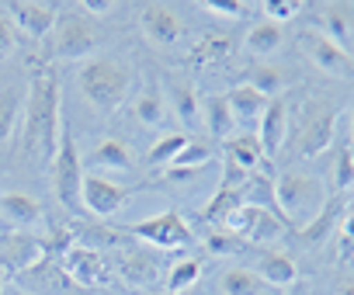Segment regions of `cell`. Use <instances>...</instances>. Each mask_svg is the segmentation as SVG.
Here are the masks:
<instances>
[{
    "instance_id": "1",
    "label": "cell",
    "mask_w": 354,
    "mask_h": 295,
    "mask_svg": "<svg viewBox=\"0 0 354 295\" xmlns=\"http://www.w3.org/2000/svg\"><path fill=\"white\" fill-rule=\"evenodd\" d=\"M59 132H63L59 77H56V70H42L32 80L28 108H25V146H28V153H35L42 164H53V157L59 150Z\"/></svg>"
},
{
    "instance_id": "2",
    "label": "cell",
    "mask_w": 354,
    "mask_h": 295,
    "mask_svg": "<svg viewBox=\"0 0 354 295\" xmlns=\"http://www.w3.org/2000/svg\"><path fill=\"white\" fill-rule=\"evenodd\" d=\"M274 202H278V216L281 222L295 226V229H309L323 209H326V195H323V181L313 174H295L285 171L274 181Z\"/></svg>"
},
{
    "instance_id": "3",
    "label": "cell",
    "mask_w": 354,
    "mask_h": 295,
    "mask_svg": "<svg viewBox=\"0 0 354 295\" xmlns=\"http://www.w3.org/2000/svg\"><path fill=\"white\" fill-rule=\"evenodd\" d=\"M129 84H132L129 70H125L118 59H108V56L84 63L80 73H77V87H80V94H84L97 111H115V108L125 101Z\"/></svg>"
},
{
    "instance_id": "4",
    "label": "cell",
    "mask_w": 354,
    "mask_h": 295,
    "mask_svg": "<svg viewBox=\"0 0 354 295\" xmlns=\"http://www.w3.org/2000/svg\"><path fill=\"white\" fill-rule=\"evenodd\" d=\"M223 226H226L233 236L247 240V243H278V240L285 236V222H281L274 212L257 209V205H243V202L226 212Z\"/></svg>"
},
{
    "instance_id": "5",
    "label": "cell",
    "mask_w": 354,
    "mask_h": 295,
    "mask_svg": "<svg viewBox=\"0 0 354 295\" xmlns=\"http://www.w3.org/2000/svg\"><path fill=\"white\" fill-rule=\"evenodd\" d=\"M53 184H56V198L73 209L80 202V184H84V160H80V150L73 135L63 129L59 132V150L53 157Z\"/></svg>"
},
{
    "instance_id": "6",
    "label": "cell",
    "mask_w": 354,
    "mask_h": 295,
    "mask_svg": "<svg viewBox=\"0 0 354 295\" xmlns=\"http://www.w3.org/2000/svg\"><path fill=\"white\" fill-rule=\"evenodd\" d=\"M132 236L146 240L156 250H177V247H188L192 243V226L177 216V212H163L153 219H142L132 226Z\"/></svg>"
},
{
    "instance_id": "7",
    "label": "cell",
    "mask_w": 354,
    "mask_h": 295,
    "mask_svg": "<svg viewBox=\"0 0 354 295\" xmlns=\"http://www.w3.org/2000/svg\"><path fill=\"white\" fill-rule=\"evenodd\" d=\"M299 46H302V53L309 56V63L319 66L323 73H330V77H351V73H354L351 53H344V49H340L337 42H330L323 32L306 28V32L299 35Z\"/></svg>"
},
{
    "instance_id": "8",
    "label": "cell",
    "mask_w": 354,
    "mask_h": 295,
    "mask_svg": "<svg viewBox=\"0 0 354 295\" xmlns=\"http://www.w3.org/2000/svg\"><path fill=\"white\" fill-rule=\"evenodd\" d=\"M139 28H142V35L153 46H174V42H181V35L188 32L181 15H177L174 8H167V4H146L139 11Z\"/></svg>"
},
{
    "instance_id": "9",
    "label": "cell",
    "mask_w": 354,
    "mask_h": 295,
    "mask_svg": "<svg viewBox=\"0 0 354 295\" xmlns=\"http://www.w3.org/2000/svg\"><path fill=\"white\" fill-rule=\"evenodd\" d=\"M125 198H129V191L122 188V184H115V181H108V178H101V174H84V184H80V202L87 205V212H94V216H115L122 205H125Z\"/></svg>"
},
{
    "instance_id": "10",
    "label": "cell",
    "mask_w": 354,
    "mask_h": 295,
    "mask_svg": "<svg viewBox=\"0 0 354 295\" xmlns=\"http://www.w3.org/2000/svg\"><path fill=\"white\" fill-rule=\"evenodd\" d=\"M8 18L18 32L32 35V39H42L56 28L59 15L53 4H42V0H18V4H8Z\"/></svg>"
},
{
    "instance_id": "11",
    "label": "cell",
    "mask_w": 354,
    "mask_h": 295,
    "mask_svg": "<svg viewBox=\"0 0 354 295\" xmlns=\"http://www.w3.org/2000/svg\"><path fill=\"white\" fill-rule=\"evenodd\" d=\"M42 257H46V243L32 233H11V236L0 240V267H4L8 274L11 271H28Z\"/></svg>"
},
{
    "instance_id": "12",
    "label": "cell",
    "mask_w": 354,
    "mask_h": 295,
    "mask_svg": "<svg viewBox=\"0 0 354 295\" xmlns=\"http://www.w3.org/2000/svg\"><path fill=\"white\" fill-rule=\"evenodd\" d=\"M288 135V101L285 97H271L261 125H257V142H261V153L271 160L278 150H281V142Z\"/></svg>"
},
{
    "instance_id": "13",
    "label": "cell",
    "mask_w": 354,
    "mask_h": 295,
    "mask_svg": "<svg viewBox=\"0 0 354 295\" xmlns=\"http://www.w3.org/2000/svg\"><path fill=\"white\" fill-rule=\"evenodd\" d=\"M56 25H59V28H56V53H59V56L80 59V56H87V53L94 49L97 35H94V28H91L84 18H63V21H56Z\"/></svg>"
},
{
    "instance_id": "14",
    "label": "cell",
    "mask_w": 354,
    "mask_h": 295,
    "mask_svg": "<svg viewBox=\"0 0 354 295\" xmlns=\"http://www.w3.org/2000/svg\"><path fill=\"white\" fill-rule=\"evenodd\" d=\"M0 219L18 229H28V226H42L46 212H42L39 198H32L25 191H4L0 195Z\"/></svg>"
},
{
    "instance_id": "15",
    "label": "cell",
    "mask_w": 354,
    "mask_h": 295,
    "mask_svg": "<svg viewBox=\"0 0 354 295\" xmlns=\"http://www.w3.org/2000/svg\"><path fill=\"white\" fill-rule=\"evenodd\" d=\"M333 129H337V111H330V108H326V111H316V115L306 122L302 139H299L306 160H313V157H319V153L330 150V146H333Z\"/></svg>"
},
{
    "instance_id": "16",
    "label": "cell",
    "mask_w": 354,
    "mask_h": 295,
    "mask_svg": "<svg viewBox=\"0 0 354 295\" xmlns=\"http://www.w3.org/2000/svg\"><path fill=\"white\" fill-rule=\"evenodd\" d=\"M226 101H230V111H233V118H236V125H261V118H264V111H268V97L261 94V91H254L250 84H236L230 94H226Z\"/></svg>"
},
{
    "instance_id": "17",
    "label": "cell",
    "mask_w": 354,
    "mask_h": 295,
    "mask_svg": "<svg viewBox=\"0 0 354 295\" xmlns=\"http://www.w3.org/2000/svg\"><path fill=\"white\" fill-rule=\"evenodd\" d=\"M63 264H66V271H70V278H73L77 285H101V281L108 278L104 260H101L94 250H80V247H73V250H66Z\"/></svg>"
},
{
    "instance_id": "18",
    "label": "cell",
    "mask_w": 354,
    "mask_h": 295,
    "mask_svg": "<svg viewBox=\"0 0 354 295\" xmlns=\"http://www.w3.org/2000/svg\"><path fill=\"white\" fill-rule=\"evenodd\" d=\"M170 101H174V115L181 118L188 129H202V125H205L198 91H195L188 80H174V84H170Z\"/></svg>"
},
{
    "instance_id": "19",
    "label": "cell",
    "mask_w": 354,
    "mask_h": 295,
    "mask_svg": "<svg viewBox=\"0 0 354 295\" xmlns=\"http://www.w3.org/2000/svg\"><path fill=\"white\" fill-rule=\"evenodd\" d=\"M261 281L274 285V288H288L295 278H299V267L288 254H261L257 257V271H254Z\"/></svg>"
},
{
    "instance_id": "20",
    "label": "cell",
    "mask_w": 354,
    "mask_h": 295,
    "mask_svg": "<svg viewBox=\"0 0 354 295\" xmlns=\"http://www.w3.org/2000/svg\"><path fill=\"white\" fill-rule=\"evenodd\" d=\"M202 118H205V125H209L212 135H219V139H233L236 118H233V111H230L226 94H209V97L202 101Z\"/></svg>"
},
{
    "instance_id": "21",
    "label": "cell",
    "mask_w": 354,
    "mask_h": 295,
    "mask_svg": "<svg viewBox=\"0 0 354 295\" xmlns=\"http://www.w3.org/2000/svg\"><path fill=\"white\" fill-rule=\"evenodd\" d=\"M323 35L330 42H337L344 53H351V42H354V21H351V11L344 4H330L326 15H323Z\"/></svg>"
},
{
    "instance_id": "22",
    "label": "cell",
    "mask_w": 354,
    "mask_h": 295,
    "mask_svg": "<svg viewBox=\"0 0 354 295\" xmlns=\"http://www.w3.org/2000/svg\"><path fill=\"white\" fill-rule=\"evenodd\" d=\"M281 42H285V32H281V25H274V21H257V25L247 32V53H254V56H261V59L274 56V53L281 49Z\"/></svg>"
},
{
    "instance_id": "23",
    "label": "cell",
    "mask_w": 354,
    "mask_h": 295,
    "mask_svg": "<svg viewBox=\"0 0 354 295\" xmlns=\"http://www.w3.org/2000/svg\"><path fill=\"white\" fill-rule=\"evenodd\" d=\"M226 160L230 164H236L240 171H254L261 160H264V153H261V142H257V135H233V139H226Z\"/></svg>"
},
{
    "instance_id": "24",
    "label": "cell",
    "mask_w": 354,
    "mask_h": 295,
    "mask_svg": "<svg viewBox=\"0 0 354 295\" xmlns=\"http://www.w3.org/2000/svg\"><path fill=\"white\" fill-rule=\"evenodd\" d=\"M91 167H104V171H129L132 164V153H129V146L122 139H101L94 146V153L87 160Z\"/></svg>"
},
{
    "instance_id": "25",
    "label": "cell",
    "mask_w": 354,
    "mask_h": 295,
    "mask_svg": "<svg viewBox=\"0 0 354 295\" xmlns=\"http://www.w3.org/2000/svg\"><path fill=\"white\" fill-rule=\"evenodd\" d=\"M219 288H223V295H261L264 281L250 267H226L219 278Z\"/></svg>"
},
{
    "instance_id": "26",
    "label": "cell",
    "mask_w": 354,
    "mask_h": 295,
    "mask_svg": "<svg viewBox=\"0 0 354 295\" xmlns=\"http://www.w3.org/2000/svg\"><path fill=\"white\" fill-rule=\"evenodd\" d=\"M247 84H250L254 91H261L268 101H271V97H281V91H285V77H281V70H278V66H271V63L254 66Z\"/></svg>"
},
{
    "instance_id": "27",
    "label": "cell",
    "mask_w": 354,
    "mask_h": 295,
    "mask_svg": "<svg viewBox=\"0 0 354 295\" xmlns=\"http://www.w3.org/2000/svg\"><path fill=\"white\" fill-rule=\"evenodd\" d=\"M136 118L142 125H163L167 122V108H163V97H160L156 87H149L136 97Z\"/></svg>"
},
{
    "instance_id": "28",
    "label": "cell",
    "mask_w": 354,
    "mask_h": 295,
    "mask_svg": "<svg viewBox=\"0 0 354 295\" xmlns=\"http://www.w3.org/2000/svg\"><path fill=\"white\" fill-rule=\"evenodd\" d=\"M212 160V150H209V146H198V142H188L185 146V150L181 153H177V160L170 164V171H177V174H198L205 164Z\"/></svg>"
},
{
    "instance_id": "29",
    "label": "cell",
    "mask_w": 354,
    "mask_h": 295,
    "mask_svg": "<svg viewBox=\"0 0 354 295\" xmlns=\"http://www.w3.org/2000/svg\"><path fill=\"white\" fill-rule=\"evenodd\" d=\"M188 142H192V139H188L185 132H170V135L156 139V142H153V150H149V164H153V167H160V164H174L177 153H181Z\"/></svg>"
},
{
    "instance_id": "30",
    "label": "cell",
    "mask_w": 354,
    "mask_h": 295,
    "mask_svg": "<svg viewBox=\"0 0 354 295\" xmlns=\"http://www.w3.org/2000/svg\"><path fill=\"white\" fill-rule=\"evenodd\" d=\"M198 274H202V260L198 257H188V260H177L174 267H170V274H167V288L177 295V292H188L195 281H198Z\"/></svg>"
},
{
    "instance_id": "31",
    "label": "cell",
    "mask_w": 354,
    "mask_h": 295,
    "mask_svg": "<svg viewBox=\"0 0 354 295\" xmlns=\"http://www.w3.org/2000/svg\"><path fill=\"white\" fill-rule=\"evenodd\" d=\"M230 53H233V42H230V39H223V35H209V39H202V42L195 46L192 59H195V63H202V59H209V63H223Z\"/></svg>"
},
{
    "instance_id": "32",
    "label": "cell",
    "mask_w": 354,
    "mask_h": 295,
    "mask_svg": "<svg viewBox=\"0 0 354 295\" xmlns=\"http://www.w3.org/2000/svg\"><path fill=\"white\" fill-rule=\"evenodd\" d=\"M15 125H18V94L8 87L0 91V142H8L15 135Z\"/></svg>"
},
{
    "instance_id": "33",
    "label": "cell",
    "mask_w": 354,
    "mask_h": 295,
    "mask_svg": "<svg viewBox=\"0 0 354 295\" xmlns=\"http://www.w3.org/2000/svg\"><path fill=\"white\" fill-rule=\"evenodd\" d=\"M261 11H264V21L281 25V21H292L302 11V4L299 0H268V4H261Z\"/></svg>"
},
{
    "instance_id": "34",
    "label": "cell",
    "mask_w": 354,
    "mask_h": 295,
    "mask_svg": "<svg viewBox=\"0 0 354 295\" xmlns=\"http://www.w3.org/2000/svg\"><path fill=\"white\" fill-rule=\"evenodd\" d=\"M198 8L209 11V15H216V18H230V21H240L247 15V8L240 4V0H202Z\"/></svg>"
},
{
    "instance_id": "35",
    "label": "cell",
    "mask_w": 354,
    "mask_h": 295,
    "mask_svg": "<svg viewBox=\"0 0 354 295\" xmlns=\"http://www.w3.org/2000/svg\"><path fill=\"white\" fill-rule=\"evenodd\" d=\"M333 184H337V191H347V188L354 184V157H351V150H340V153H337Z\"/></svg>"
},
{
    "instance_id": "36",
    "label": "cell",
    "mask_w": 354,
    "mask_h": 295,
    "mask_svg": "<svg viewBox=\"0 0 354 295\" xmlns=\"http://www.w3.org/2000/svg\"><path fill=\"white\" fill-rule=\"evenodd\" d=\"M15 46H18V28L11 25L8 15H0V56L15 53Z\"/></svg>"
},
{
    "instance_id": "37",
    "label": "cell",
    "mask_w": 354,
    "mask_h": 295,
    "mask_svg": "<svg viewBox=\"0 0 354 295\" xmlns=\"http://www.w3.org/2000/svg\"><path fill=\"white\" fill-rule=\"evenodd\" d=\"M84 8L91 11V15H108L111 8H118L115 0H84Z\"/></svg>"
},
{
    "instance_id": "38",
    "label": "cell",
    "mask_w": 354,
    "mask_h": 295,
    "mask_svg": "<svg viewBox=\"0 0 354 295\" xmlns=\"http://www.w3.org/2000/svg\"><path fill=\"white\" fill-rule=\"evenodd\" d=\"M337 295H354V281H347V285H340V288H337Z\"/></svg>"
},
{
    "instance_id": "39",
    "label": "cell",
    "mask_w": 354,
    "mask_h": 295,
    "mask_svg": "<svg viewBox=\"0 0 354 295\" xmlns=\"http://www.w3.org/2000/svg\"><path fill=\"white\" fill-rule=\"evenodd\" d=\"M4 285H8V271L0 267V295H4Z\"/></svg>"
},
{
    "instance_id": "40",
    "label": "cell",
    "mask_w": 354,
    "mask_h": 295,
    "mask_svg": "<svg viewBox=\"0 0 354 295\" xmlns=\"http://www.w3.org/2000/svg\"><path fill=\"white\" fill-rule=\"evenodd\" d=\"M177 295H195V288H188V292H177Z\"/></svg>"
},
{
    "instance_id": "41",
    "label": "cell",
    "mask_w": 354,
    "mask_h": 295,
    "mask_svg": "<svg viewBox=\"0 0 354 295\" xmlns=\"http://www.w3.org/2000/svg\"><path fill=\"white\" fill-rule=\"evenodd\" d=\"M351 135H354V111H351Z\"/></svg>"
},
{
    "instance_id": "42",
    "label": "cell",
    "mask_w": 354,
    "mask_h": 295,
    "mask_svg": "<svg viewBox=\"0 0 354 295\" xmlns=\"http://www.w3.org/2000/svg\"><path fill=\"white\" fill-rule=\"evenodd\" d=\"M153 295H167V292H153Z\"/></svg>"
},
{
    "instance_id": "43",
    "label": "cell",
    "mask_w": 354,
    "mask_h": 295,
    "mask_svg": "<svg viewBox=\"0 0 354 295\" xmlns=\"http://www.w3.org/2000/svg\"><path fill=\"white\" fill-rule=\"evenodd\" d=\"M97 295H111V292H97Z\"/></svg>"
}]
</instances>
